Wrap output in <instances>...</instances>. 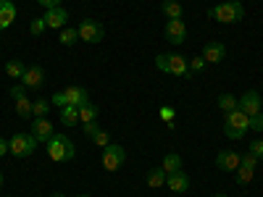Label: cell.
I'll list each match as a JSON object with an SVG mask.
<instances>
[{"instance_id": "obj_8", "label": "cell", "mask_w": 263, "mask_h": 197, "mask_svg": "<svg viewBox=\"0 0 263 197\" xmlns=\"http://www.w3.org/2000/svg\"><path fill=\"white\" fill-rule=\"evenodd\" d=\"M11 97H13V103H16V113H18V119H24V121L34 119V116H32V100L27 97V90H24V87H21V84L11 87Z\"/></svg>"}, {"instance_id": "obj_34", "label": "cell", "mask_w": 263, "mask_h": 197, "mask_svg": "<svg viewBox=\"0 0 263 197\" xmlns=\"http://www.w3.org/2000/svg\"><path fill=\"white\" fill-rule=\"evenodd\" d=\"M250 129L255 131V134H260V131H263V113H258V116L250 119Z\"/></svg>"}, {"instance_id": "obj_10", "label": "cell", "mask_w": 263, "mask_h": 197, "mask_svg": "<svg viewBox=\"0 0 263 197\" xmlns=\"http://www.w3.org/2000/svg\"><path fill=\"white\" fill-rule=\"evenodd\" d=\"M166 40L171 42V45H182V42L187 40V24L182 18H168L166 21Z\"/></svg>"}, {"instance_id": "obj_23", "label": "cell", "mask_w": 263, "mask_h": 197, "mask_svg": "<svg viewBox=\"0 0 263 197\" xmlns=\"http://www.w3.org/2000/svg\"><path fill=\"white\" fill-rule=\"evenodd\" d=\"M58 42H61V45H77V42H79V32L74 29V27H63L61 29V34H58Z\"/></svg>"}, {"instance_id": "obj_6", "label": "cell", "mask_w": 263, "mask_h": 197, "mask_svg": "<svg viewBox=\"0 0 263 197\" xmlns=\"http://www.w3.org/2000/svg\"><path fill=\"white\" fill-rule=\"evenodd\" d=\"M8 145H11V155H16V158H27V155H32V152L37 150L34 134H13L8 140Z\"/></svg>"}, {"instance_id": "obj_12", "label": "cell", "mask_w": 263, "mask_h": 197, "mask_svg": "<svg viewBox=\"0 0 263 197\" xmlns=\"http://www.w3.org/2000/svg\"><path fill=\"white\" fill-rule=\"evenodd\" d=\"M42 21H45L48 29H63L66 24H69V11L55 6V8H48V13L42 16Z\"/></svg>"}, {"instance_id": "obj_3", "label": "cell", "mask_w": 263, "mask_h": 197, "mask_svg": "<svg viewBox=\"0 0 263 197\" xmlns=\"http://www.w3.org/2000/svg\"><path fill=\"white\" fill-rule=\"evenodd\" d=\"M156 66L163 74H171V76H184L190 71V61L179 53H161L156 58Z\"/></svg>"}, {"instance_id": "obj_17", "label": "cell", "mask_w": 263, "mask_h": 197, "mask_svg": "<svg viewBox=\"0 0 263 197\" xmlns=\"http://www.w3.org/2000/svg\"><path fill=\"white\" fill-rule=\"evenodd\" d=\"M63 95H66V100H69V105H87L90 103V92L84 90V87H79V84H71L69 90H63Z\"/></svg>"}, {"instance_id": "obj_22", "label": "cell", "mask_w": 263, "mask_h": 197, "mask_svg": "<svg viewBox=\"0 0 263 197\" xmlns=\"http://www.w3.org/2000/svg\"><path fill=\"white\" fill-rule=\"evenodd\" d=\"M161 168L166 173H177V171H182V158L177 155V152H168V155L163 158V163H161Z\"/></svg>"}, {"instance_id": "obj_1", "label": "cell", "mask_w": 263, "mask_h": 197, "mask_svg": "<svg viewBox=\"0 0 263 197\" xmlns=\"http://www.w3.org/2000/svg\"><path fill=\"white\" fill-rule=\"evenodd\" d=\"M211 18L221 21V24H237V21H242L245 16V8L239 0H224V3H216L211 11H208Z\"/></svg>"}, {"instance_id": "obj_2", "label": "cell", "mask_w": 263, "mask_h": 197, "mask_svg": "<svg viewBox=\"0 0 263 197\" xmlns=\"http://www.w3.org/2000/svg\"><path fill=\"white\" fill-rule=\"evenodd\" d=\"M48 155H50V161L63 163V161H71L77 155V147L66 134H53L48 140Z\"/></svg>"}, {"instance_id": "obj_40", "label": "cell", "mask_w": 263, "mask_h": 197, "mask_svg": "<svg viewBox=\"0 0 263 197\" xmlns=\"http://www.w3.org/2000/svg\"><path fill=\"white\" fill-rule=\"evenodd\" d=\"M0 187H3V173H0Z\"/></svg>"}, {"instance_id": "obj_30", "label": "cell", "mask_w": 263, "mask_h": 197, "mask_svg": "<svg viewBox=\"0 0 263 197\" xmlns=\"http://www.w3.org/2000/svg\"><path fill=\"white\" fill-rule=\"evenodd\" d=\"M158 116H161V119L168 124V129H174V108H171V105H161Z\"/></svg>"}, {"instance_id": "obj_38", "label": "cell", "mask_w": 263, "mask_h": 197, "mask_svg": "<svg viewBox=\"0 0 263 197\" xmlns=\"http://www.w3.org/2000/svg\"><path fill=\"white\" fill-rule=\"evenodd\" d=\"M37 3L42 8H55V6H61V0H37Z\"/></svg>"}, {"instance_id": "obj_20", "label": "cell", "mask_w": 263, "mask_h": 197, "mask_svg": "<svg viewBox=\"0 0 263 197\" xmlns=\"http://www.w3.org/2000/svg\"><path fill=\"white\" fill-rule=\"evenodd\" d=\"M166 176H168V173H166L161 166H156V168H150V171H147V184H150L153 189L166 187Z\"/></svg>"}, {"instance_id": "obj_39", "label": "cell", "mask_w": 263, "mask_h": 197, "mask_svg": "<svg viewBox=\"0 0 263 197\" xmlns=\"http://www.w3.org/2000/svg\"><path fill=\"white\" fill-rule=\"evenodd\" d=\"M6 152H11V145H8V140H3V137H0V158H3Z\"/></svg>"}, {"instance_id": "obj_33", "label": "cell", "mask_w": 263, "mask_h": 197, "mask_svg": "<svg viewBox=\"0 0 263 197\" xmlns=\"http://www.w3.org/2000/svg\"><path fill=\"white\" fill-rule=\"evenodd\" d=\"M45 29H48V27H45V21H42V18H34L32 24H29V32H32L34 37H40V34L45 32Z\"/></svg>"}, {"instance_id": "obj_11", "label": "cell", "mask_w": 263, "mask_h": 197, "mask_svg": "<svg viewBox=\"0 0 263 197\" xmlns=\"http://www.w3.org/2000/svg\"><path fill=\"white\" fill-rule=\"evenodd\" d=\"M260 103H263V100H260V95L250 90V92H245L242 97L237 100V108H239V111H242L245 116H250V119H253V116H258V113H260Z\"/></svg>"}, {"instance_id": "obj_29", "label": "cell", "mask_w": 263, "mask_h": 197, "mask_svg": "<svg viewBox=\"0 0 263 197\" xmlns=\"http://www.w3.org/2000/svg\"><path fill=\"white\" fill-rule=\"evenodd\" d=\"M90 140H92L98 147H108V145H111V134H108V131H103V129H98Z\"/></svg>"}, {"instance_id": "obj_14", "label": "cell", "mask_w": 263, "mask_h": 197, "mask_svg": "<svg viewBox=\"0 0 263 197\" xmlns=\"http://www.w3.org/2000/svg\"><path fill=\"white\" fill-rule=\"evenodd\" d=\"M32 134L37 142H48L55 131H53V121H48V116H40L32 121Z\"/></svg>"}, {"instance_id": "obj_41", "label": "cell", "mask_w": 263, "mask_h": 197, "mask_svg": "<svg viewBox=\"0 0 263 197\" xmlns=\"http://www.w3.org/2000/svg\"><path fill=\"white\" fill-rule=\"evenodd\" d=\"M53 197H63V194H61V192H55V194H53Z\"/></svg>"}, {"instance_id": "obj_9", "label": "cell", "mask_w": 263, "mask_h": 197, "mask_svg": "<svg viewBox=\"0 0 263 197\" xmlns=\"http://www.w3.org/2000/svg\"><path fill=\"white\" fill-rule=\"evenodd\" d=\"M18 82H21V87H24V90H40V87L45 84V69H42L40 63H34V66H27L24 76H21Z\"/></svg>"}, {"instance_id": "obj_25", "label": "cell", "mask_w": 263, "mask_h": 197, "mask_svg": "<svg viewBox=\"0 0 263 197\" xmlns=\"http://www.w3.org/2000/svg\"><path fill=\"white\" fill-rule=\"evenodd\" d=\"M218 108H221L224 113H232V111H237V97L234 95H229V92H224V95H218Z\"/></svg>"}, {"instance_id": "obj_31", "label": "cell", "mask_w": 263, "mask_h": 197, "mask_svg": "<svg viewBox=\"0 0 263 197\" xmlns=\"http://www.w3.org/2000/svg\"><path fill=\"white\" fill-rule=\"evenodd\" d=\"M248 152H253V155H255V158L260 161V158H263V140H258V137H255V140L250 142V147H248Z\"/></svg>"}, {"instance_id": "obj_28", "label": "cell", "mask_w": 263, "mask_h": 197, "mask_svg": "<svg viewBox=\"0 0 263 197\" xmlns=\"http://www.w3.org/2000/svg\"><path fill=\"white\" fill-rule=\"evenodd\" d=\"M237 182L239 184H250V179H253V173H255V168H248V166H239L237 171Z\"/></svg>"}, {"instance_id": "obj_24", "label": "cell", "mask_w": 263, "mask_h": 197, "mask_svg": "<svg viewBox=\"0 0 263 197\" xmlns=\"http://www.w3.org/2000/svg\"><path fill=\"white\" fill-rule=\"evenodd\" d=\"M50 100L48 97H40V100H32V116L34 119H40V116H48L50 113Z\"/></svg>"}, {"instance_id": "obj_15", "label": "cell", "mask_w": 263, "mask_h": 197, "mask_svg": "<svg viewBox=\"0 0 263 197\" xmlns=\"http://www.w3.org/2000/svg\"><path fill=\"white\" fill-rule=\"evenodd\" d=\"M224 55H227V45L224 42H205L203 45V58H205V63H221L224 61Z\"/></svg>"}, {"instance_id": "obj_18", "label": "cell", "mask_w": 263, "mask_h": 197, "mask_svg": "<svg viewBox=\"0 0 263 197\" xmlns=\"http://www.w3.org/2000/svg\"><path fill=\"white\" fill-rule=\"evenodd\" d=\"M13 21H16V6L11 0H0V32L8 29Z\"/></svg>"}, {"instance_id": "obj_21", "label": "cell", "mask_w": 263, "mask_h": 197, "mask_svg": "<svg viewBox=\"0 0 263 197\" xmlns=\"http://www.w3.org/2000/svg\"><path fill=\"white\" fill-rule=\"evenodd\" d=\"M24 71H27V66H24V61H18V58H11L6 63V74L11 79H21V76H24Z\"/></svg>"}, {"instance_id": "obj_5", "label": "cell", "mask_w": 263, "mask_h": 197, "mask_svg": "<svg viewBox=\"0 0 263 197\" xmlns=\"http://www.w3.org/2000/svg\"><path fill=\"white\" fill-rule=\"evenodd\" d=\"M124 163H126V150H124L121 145L111 142L108 147H103V168H105L108 173L119 171Z\"/></svg>"}, {"instance_id": "obj_16", "label": "cell", "mask_w": 263, "mask_h": 197, "mask_svg": "<svg viewBox=\"0 0 263 197\" xmlns=\"http://www.w3.org/2000/svg\"><path fill=\"white\" fill-rule=\"evenodd\" d=\"M166 187L174 192V194H184L190 189V176L184 171H177V173H168L166 176Z\"/></svg>"}, {"instance_id": "obj_26", "label": "cell", "mask_w": 263, "mask_h": 197, "mask_svg": "<svg viewBox=\"0 0 263 197\" xmlns=\"http://www.w3.org/2000/svg\"><path fill=\"white\" fill-rule=\"evenodd\" d=\"M98 119V108L92 103L87 105H79V124H87V121H95Z\"/></svg>"}, {"instance_id": "obj_7", "label": "cell", "mask_w": 263, "mask_h": 197, "mask_svg": "<svg viewBox=\"0 0 263 197\" xmlns=\"http://www.w3.org/2000/svg\"><path fill=\"white\" fill-rule=\"evenodd\" d=\"M77 32H79V40L82 42H90V45H98V42L105 37L103 24H100V21H92V18H84L82 24L77 27Z\"/></svg>"}, {"instance_id": "obj_19", "label": "cell", "mask_w": 263, "mask_h": 197, "mask_svg": "<svg viewBox=\"0 0 263 197\" xmlns=\"http://www.w3.org/2000/svg\"><path fill=\"white\" fill-rule=\"evenodd\" d=\"M61 124L69 126V129L77 126V124H79V108H77V105H63V108H61Z\"/></svg>"}, {"instance_id": "obj_36", "label": "cell", "mask_w": 263, "mask_h": 197, "mask_svg": "<svg viewBox=\"0 0 263 197\" xmlns=\"http://www.w3.org/2000/svg\"><path fill=\"white\" fill-rule=\"evenodd\" d=\"M98 129H100V126H98V121H87V124H82V131H84L87 137H92Z\"/></svg>"}, {"instance_id": "obj_37", "label": "cell", "mask_w": 263, "mask_h": 197, "mask_svg": "<svg viewBox=\"0 0 263 197\" xmlns=\"http://www.w3.org/2000/svg\"><path fill=\"white\" fill-rule=\"evenodd\" d=\"M50 103H53V105H58V108H63V105H69V100H66V95H63V92H55V95L50 97Z\"/></svg>"}, {"instance_id": "obj_35", "label": "cell", "mask_w": 263, "mask_h": 197, "mask_svg": "<svg viewBox=\"0 0 263 197\" xmlns=\"http://www.w3.org/2000/svg\"><path fill=\"white\" fill-rule=\"evenodd\" d=\"M239 166H248V168H255V166H258V158L253 155V152H245V155H242V161H239Z\"/></svg>"}, {"instance_id": "obj_13", "label": "cell", "mask_w": 263, "mask_h": 197, "mask_svg": "<svg viewBox=\"0 0 263 197\" xmlns=\"http://www.w3.org/2000/svg\"><path fill=\"white\" fill-rule=\"evenodd\" d=\"M239 161H242V155H239V152H234V150H221L216 155V168L218 171H237L239 168Z\"/></svg>"}, {"instance_id": "obj_43", "label": "cell", "mask_w": 263, "mask_h": 197, "mask_svg": "<svg viewBox=\"0 0 263 197\" xmlns=\"http://www.w3.org/2000/svg\"><path fill=\"white\" fill-rule=\"evenodd\" d=\"M79 197H90V194H79Z\"/></svg>"}, {"instance_id": "obj_32", "label": "cell", "mask_w": 263, "mask_h": 197, "mask_svg": "<svg viewBox=\"0 0 263 197\" xmlns=\"http://www.w3.org/2000/svg\"><path fill=\"white\" fill-rule=\"evenodd\" d=\"M205 66H208V63H205L203 55H200V58H192V61H190V71H192V74H200Z\"/></svg>"}, {"instance_id": "obj_42", "label": "cell", "mask_w": 263, "mask_h": 197, "mask_svg": "<svg viewBox=\"0 0 263 197\" xmlns=\"http://www.w3.org/2000/svg\"><path fill=\"white\" fill-rule=\"evenodd\" d=\"M213 197H227V194H213Z\"/></svg>"}, {"instance_id": "obj_27", "label": "cell", "mask_w": 263, "mask_h": 197, "mask_svg": "<svg viewBox=\"0 0 263 197\" xmlns=\"http://www.w3.org/2000/svg\"><path fill=\"white\" fill-rule=\"evenodd\" d=\"M163 13L168 16V18H182V6L177 3V0H163Z\"/></svg>"}, {"instance_id": "obj_4", "label": "cell", "mask_w": 263, "mask_h": 197, "mask_svg": "<svg viewBox=\"0 0 263 197\" xmlns=\"http://www.w3.org/2000/svg\"><path fill=\"white\" fill-rule=\"evenodd\" d=\"M248 129H250V116H245L242 111H232L227 113V121H224V134L229 140H242L248 134Z\"/></svg>"}]
</instances>
